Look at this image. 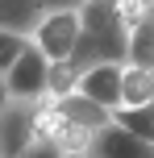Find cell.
<instances>
[{"label": "cell", "instance_id": "obj_1", "mask_svg": "<svg viewBox=\"0 0 154 158\" xmlns=\"http://www.w3.org/2000/svg\"><path fill=\"white\" fill-rule=\"evenodd\" d=\"M146 0H88L79 8V46L71 67L88 71L96 63H125L129 58V33L146 17Z\"/></svg>", "mask_w": 154, "mask_h": 158}, {"label": "cell", "instance_id": "obj_2", "mask_svg": "<svg viewBox=\"0 0 154 158\" xmlns=\"http://www.w3.org/2000/svg\"><path fill=\"white\" fill-rule=\"evenodd\" d=\"M33 46L50 63H71L79 46V8H46V17L33 29Z\"/></svg>", "mask_w": 154, "mask_h": 158}, {"label": "cell", "instance_id": "obj_3", "mask_svg": "<svg viewBox=\"0 0 154 158\" xmlns=\"http://www.w3.org/2000/svg\"><path fill=\"white\" fill-rule=\"evenodd\" d=\"M8 96L13 104H42L50 96V58L38 46H29L8 71Z\"/></svg>", "mask_w": 154, "mask_h": 158}, {"label": "cell", "instance_id": "obj_4", "mask_svg": "<svg viewBox=\"0 0 154 158\" xmlns=\"http://www.w3.org/2000/svg\"><path fill=\"white\" fill-rule=\"evenodd\" d=\"M121 75H125V63H96V67H88V71L79 75V87H75V92L88 96L100 108L117 112L121 108Z\"/></svg>", "mask_w": 154, "mask_h": 158}, {"label": "cell", "instance_id": "obj_5", "mask_svg": "<svg viewBox=\"0 0 154 158\" xmlns=\"http://www.w3.org/2000/svg\"><path fill=\"white\" fill-rule=\"evenodd\" d=\"M92 158H154V146L146 137L129 133L125 125H117V117H113L92 142Z\"/></svg>", "mask_w": 154, "mask_h": 158}, {"label": "cell", "instance_id": "obj_6", "mask_svg": "<svg viewBox=\"0 0 154 158\" xmlns=\"http://www.w3.org/2000/svg\"><path fill=\"white\" fill-rule=\"evenodd\" d=\"M33 142H38L33 137V104H8L0 112V154L21 158Z\"/></svg>", "mask_w": 154, "mask_h": 158}, {"label": "cell", "instance_id": "obj_7", "mask_svg": "<svg viewBox=\"0 0 154 158\" xmlns=\"http://www.w3.org/2000/svg\"><path fill=\"white\" fill-rule=\"evenodd\" d=\"M46 17V0H0V29L33 38L38 21Z\"/></svg>", "mask_w": 154, "mask_h": 158}, {"label": "cell", "instance_id": "obj_8", "mask_svg": "<svg viewBox=\"0 0 154 158\" xmlns=\"http://www.w3.org/2000/svg\"><path fill=\"white\" fill-rule=\"evenodd\" d=\"M146 104H154V71L125 63V75H121V108H146ZM121 108H117V112H121Z\"/></svg>", "mask_w": 154, "mask_h": 158}, {"label": "cell", "instance_id": "obj_9", "mask_svg": "<svg viewBox=\"0 0 154 158\" xmlns=\"http://www.w3.org/2000/svg\"><path fill=\"white\" fill-rule=\"evenodd\" d=\"M125 63L154 71V4L146 8V17L133 25V33H129V58H125Z\"/></svg>", "mask_w": 154, "mask_h": 158}, {"label": "cell", "instance_id": "obj_10", "mask_svg": "<svg viewBox=\"0 0 154 158\" xmlns=\"http://www.w3.org/2000/svg\"><path fill=\"white\" fill-rule=\"evenodd\" d=\"M113 117H117V125H125L129 133L146 137L154 146V104H146V108H121V112H113Z\"/></svg>", "mask_w": 154, "mask_h": 158}, {"label": "cell", "instance_id": "obj_11", "mask_svg": "<svg viewBox=\"0 0 154 158\" xmlns=\"http://www.w3.org/2000/svg\"><path fill=\"white\" fill-rule=\"evenodd\" d=\"M33 46V38H25V33H8V29H0V71H13V63L25 54V50Z\"/></svg>", "mask_w": 154, "mask_h": 158}, {"label": "cell", "instance_id": "obj_12", "mask_svg": "<svg viewBox=\"0 0 154 158\" xmlns=\"http://www.w3.org/2000/svg\"><path fill=\"white\" fill-rule=\"evenodd\" d=\"M21 158H63V154H58L54 146H46V142H33V146H29V150H25Z\"/></svg>", "mask_w": 154, "mask_h": 158}, {"label": "cell", "instance_id": "obj_13", "mask_svg": "<svg viewBox=\"0 0 154 158\" xmlns=\"http://www.w3.org/2000/svg\"><path fill=\"white\" fill-rule=\"evenodd\" d=\"M8 104H13V96H8V75L0 71V112H4Z\"/></svg>", "mask_w": 154, "mask_h": 158}, {"label": "cell", "instance_id": "obj_14", "mask_svg": "<svg viewBox=\"0 0 154 158\" xmlns=\"http://www.w3.org/2000/svg\"><path fill=\"white\" fill-rule=\"evenodd\" d=\"M88 0H46V8H83Z\"/></svg>", "mask_w": 154, "mask_h": 158}, {"label": "cell", "instance_id": "obj_15", "mask_svg": "<svg viewBox=\"0 0 154 158\" xmlns=\"http://www.w3.org/2000/svg\"><path fill=\"white\" fill-rule=\"evenodd\" d=\"M146 4H154V0H146Z\"/></svg>", "mask_w": 154, "mask_h": 158}, {"label": "cell", "instance_id": "obj_16", "mask_svg": "<svg viewBox=\"0 0 154 158\" xmlns=\"http://www.w3.org/2000/svg\"><path fill=\"white\" fill-rule=\"evenodd\" d=\"M83 158H92V154H83Z\"/></svg>", "mask_w": 154, "mask_h": 158}, {"label": "cell", "instance_id": "obj_17", "mask_svg": "<svg viewBox=\"0 0 154 158\" xmlns=\"http://www.w3.org/2000/svg\"><path fill=\"white\" fill-rule=\"evenodd\" d=\"M0 158H4V154H0Z\"/></svg>", "mask_w": 154, "mask_h": 158}]
</instances>
